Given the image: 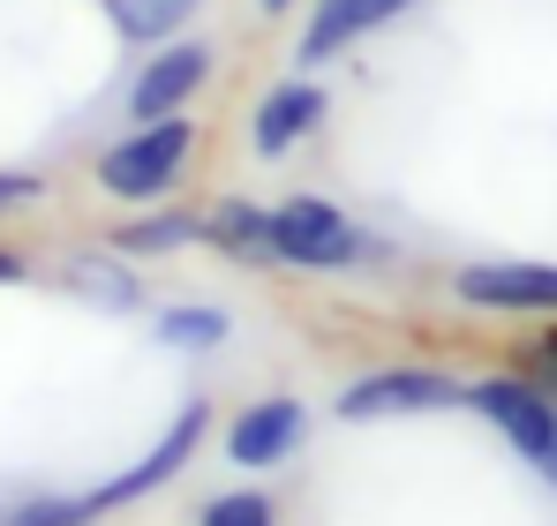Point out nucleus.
<instances>
[{"label": "nucleus", "mask_w": 557, "mask_h": 526, "mask_svg": "<svg viewBox=\"0 0 557 526\" xmlns=\"http://www.w3.org/2000/svg\"><path fill=\"white\" fill-rule=\"evenodd\" d=\"M196 151H203L196 113H174V121H128V128L98 151L91 180H98V196H113V203H128V211L174 203V188L188 180Z\"/></svg>", "instance_id": "1"}, {"label": "nucleus", "mask_w": 557, "mask_h": 526, "mask_svg": "<svg viewBox=\"0 0 557 526\" xmlns=\"http://www.w3.org/2000/svg\"><path fill=\"white\" fill-rule=\"evenodd\" d=\"M278 226V271H309V278H339V271H362V263H384L392 241L370 234L347 203L317 196V188H294L272 203Z\"/></svg>", "instance_id": "2"}, {"label": "nucleus", "mask_w": 557, "mask_h": 526, "mask_svg": "<svg viewBox=\"0 0 557 526\" xmlns=\"http://www.w3.org/2000/svg\"><path fill=\"white\" fill-rule=\"evenodd\" d=\"M467 384L437 361H384V368H362L339 384V422L370 429V422H430V414H460Z\"/></svg>", "instance_id": "3"}, {"label": "nucleus", "mask_w": 557, "mask_h": 526, "mask_svg": "<svg viewBox=\"0 0 557 526\" xmlns=\"http://www.w3.org/2000/svg\"><path fill=\"white\" fill-rule=\"evenodd\" d=\"M453 301L474 316L550 324L557 316V256H474L453 271Z\"/></svg>", "instance_id": "4"}, {"label": "nucleus", "mask_w": 557, "mask_h": 526, "mask_svg": "<svg viewBox=\"0 0 557 526\" xmlns=\"http://www.w3.org/2000/svg\"><path fill=\"white\" fill-rule=\"evenodd\" d=\"M219 76V46L211 38H166V46H151V53H136V76H128V98H121V113L128 121H174V113H196V98L211 90Z\"/></svg>", "instance_id": "5"}, {"label": "nucleus", "mask_w": 557, "mask_h": 526, "mask_svg": "<svg viewBox=\"0 0 557 526\" xmlns=\"http://www.w3.org/2000/svg\"><path fill=\"white\" fill-rule=\"evenodd\" d=\"M203 437H211V399H188L182 414L166 422V437L151 443L136 466H121V474L98 481V489H76V497H84V519H106V512H128V504H144V497H159L174 474H188V459L203 451Z\"/></svg>", "instance_id": "6"}, {"label": "nucleus", "mask_w": 557, "mask_h": 526, "mask_svg": "<svg viewBox=\"0 0 557 526\" xmlns=\"http://www.w3.org/2000/svg\"><path fill=\"white\" fill-rule=\"evenodd\" d=\"M422 0H309L301 8V30H294V61L301 68H332L347 53H362L370 38H384L392 23H407Z\"/></svg>", "instance_id": "7"}, {"label": "nucleus", "mask_w": 557, "mask_h": 526, "mask_svg": "<svg viewBox=\"0 0 557 526\" xmlns=\"http://www.w3.org/2000/svg\"><path fill=\"white\" fill-rule=\"evenodd\" d=\"M324 121H332V90L317 68H294V76H278L257 105H249V151L278 166V159H294L301 143H317L324 136Z\"/></svg>", "instance_id": "8"}, {"label": "nucleus", "mask_w": 557, "mask_h": 526, "mask_svg": "<svg viewBox=\"0 0 557 526\" xmlns=\"http://www.w3.org/2000/svg\"><path fill=\"white\" fill-rule=\"evenodd\" d=\"M467 414H482V422L512 443L528 466H535V459L557 443V399L535 384V376H520V368L474 376V384H467Z\"/></svg>", "instance_id": "9"}, {"label": "nucleus", "mask_w": 557, "mask_h": 526, "mask_svg": "<svg viewBox=\"0 0 557 526\" xmlns=\"http://www.w3.org/2000/svg\"><path fill=\"white\" fill-rule=\"evenodd\" d=\"M301 443H309V406H301L294 391L249 399V406L226 414V429H219V451H226L234 474H272V466H286Z\"/></svg>", "instance_id": "10"}, {"label": "nucleus", "mask_w": 557, "mask_h": 526, "mask_svg": "<svg viewBox=\"0 0 557 526\" xmlns=\"http://www.w3.org/2000/svg\"><path fill=\"white\" fill-rule=\"evenodd\" d=\"M203 249L226 256L234 271H278L272 203H257V196H219V203L203 211Z\"/></svg>", "instance_id": "11"}, {"label": "nucleus", "mask_w": 557, "mask_h": 526, "mask_svg": "<svg viewBox=\"0 0 557 526\" xmlns=\"http://www.w3.org/2000/svg\"><path fill=\"white\" fill-rule=\"evenodd\" d=\"M106 249H121L128 263H166L182 249H203V211L188 203H144L121 226H106Z\"/></svg>", "instance_id": "12"}, {"label": "nucleus", "mask_w": 557, "mask_h": 526, "mask_svg": "<svg viewBox=\"0 0 557 526\" xmlns=\"http://www.w3.org/2000/svg\"><path fill=\"white\" fill-rule=\"evenodd\" d=\"M98 15H106V30H113L128 53H151V46L196 30L203 0H98Z\"/></svg>", "instance_id": "13"}, {"label": "nucleus", "mask_w": 557, "mask_h": 526, "mask_svg": "<svg viewBox=\"0 0 557 526\" xmlns=\"http://www.w3.org/2000/svg\"><path fill=\"white\" fill-rule=\"evenodd\" d=\"M61 286H76L91 309H113V316H136L144 309V286H136V263L121 249H84V256L61 263Z\"/></svg>", "instance_id": "14"}, {"label": "nucleus", "mask_w": 557, "mask_h": 526, "mask_svg": "<svg viewBox=\"0 0 557 526\" xmlns=\"http://www.w3.org/2000/svg\"><path fill=\"white\" fill-rule=\"evenodd\" d=\"M151 331H159L166 353H219L234 339V316H226L219 301H166V309L151 316Z\"/></svg>", "instance_id": "15"}, {"label": "nucleus", "mask_w": 557, "mask_h": 526, "mask_svg": "<svg viewBox=\"0 0 557 526\" xmlns=\"http://www.w3.org/2000/svg\"><path fill=\"white\" fill-rule=\"evenodd\" d=\"M196 526H278V504L264 497V489L234 481V489H219V497L196 504Z\"/></svg>", "instance_id": "16"}, {"label": "nucleus", "mask_w": 557, "mask_h": 526, "mask_svg": "<svg viewBox=\"0 0 557 526\" xmlns=\"http://www.w3.org/2000/svg\"><path fill=\"white\" fill-rule=\"evenodd\" d=\"M30 203H46V174H0V218L30 211Z\"/></svg>", "instance_id": "17"}, {"label": "nucleus", "mask_w": 557, "mask_h": 526, "mask_svg": "<svg viewBox=\"0 0 557 526\" xmlns=\"http://www.w3.org/2000/svg\"><path fill=\"white\" fill-rule=\"evenodd\" d=\"M15 278H30V263L15 256V249H0V286H15Z\"/></svg>", "instance_id": "18"}, {"label": "nucleus", "mask_w": 557, "mask_h": 526, "mask_svg": "<svg viewBox=\"0 0 557 526\" xmlns=\"http://www.w3.org/2000/svg\"><path fill=\"white\" fill-rule=\"evenodd\" d=\"M535 474H543V489H550V497H557V443H550V451H543V459H535Z\"/></svg>", "instance_id": "19"}, {"label": "nucleus", "mask_w": 557, "mask_h": 526, "mask_svg": "<svg viewBox=\"0 0 557 526\" xmlns=\"http://www.w3.org/2000/svg\"><path fill=\"white\" fill-rule=\"evenodd\" d=\"M309 0H257V15H301Z\"/></svg>", "instance_id": "20"}, {"label": "nucleus", "mask_w": 557, "mask_h": 526, "mask_svg": "<svg viewBox=\"0 0 557 526\" xmlns=\"http://www.w3.org/2000/svg\"><path fill=\"white\" fill-rule=\"evenodd\" d=\"M535 347H543V353H550V361H557V316H550V324H543V331H535Z\"/></svg>", "instance_id": "21"}]
</instances>
